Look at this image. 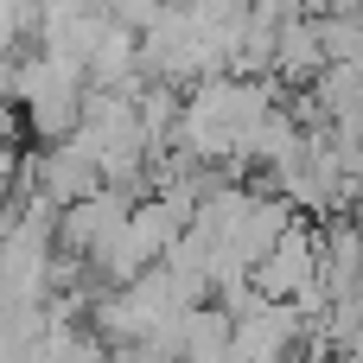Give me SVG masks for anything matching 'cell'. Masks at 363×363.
<instances>
[{"label":"cell","mask_w":363,"mask_h":363,"mask_svg":"<svg viewBox=\"0 0 363 363\" xmlns=\"http://www.w3.org/2000/svg\"><path fill=\"white\" fill-rule=\"evenodd\" d=\"M6 102H13V57L0 51V108H6Z\"/></svg>","instance_id":"8992f818"},{"label":"cell","mask_w":363,"mask_h":363,"mask_svg":"<svg viewBox=\"0 0 363 363\" xmlns=\"http://www.w3.org/2000/svg\"><path fill=\"white\" fill-rule=\"evenodd\" d=\"M249 287H255V300H300V294H313L319 287V236L294 217L274 236V249L249 268Z\"/></svg>","instance_id":"3957f363"},{"label":"cell","mask_w":363,"mask_h":363,"mask_svg":"<svg viewBox=\"0 0 363 363\" xmlns=\"http://www.w3.org/2000/svg\"><path fill=\"white\" fill-rule=\"evenodd\" d=\"M13 102L26 108L32 134L57 140V134H70V128H77V108H83V70H77L70 57L38 51V57L13 64Z\"/></svg>","instance_id":"7a4b0ae2"},{"label":"cell","mask_w":363,"mask_h":363,"mask_svg":"<svg viewBox=\"0 0 363 363\" xmlns=\"http://www.w3.org/2000/svg\"><path fill=\"white\" fill-rule=\"evenodd\" d=\"M325 70V51H319V32L306 13H287L274 26V51H268V77H287V83H313Z\"/></svg>","instance_id":"5b68a950"},{"label":"cell","mask_w":363,"mask_h":363,"mask_svg":"<svg viewBox=\"0 0 363 363\" xmlns=\"http://www.w3.org/2000/svg\"><path fill=\"white\" fill-rule=\"evenodd\" d=\"M128 204H134V191H89V198H77V204H64L57 211V223H51V236H57V249L77 262H96L108 242H115V230L128 223Z\"/></svg>","instance_id":"277c9868"},{"label":"cell","mask_w":363,"mask_h":363,"mask_svg":"<svg viewBox=\"0 0 363 363\" xmlns=\"http://www.w3.org/2000/svg\"><path fill=\"white\" fill-rule=\"evenodd\" d=\"M268 102H274L268 83H249V77H204V83H191V96H179L172 134H179L185 160L217 166V160H236V140H242L249 115L268 108Z\"/></svg>","instance_id":"6da1fadb"}]
</instances>
